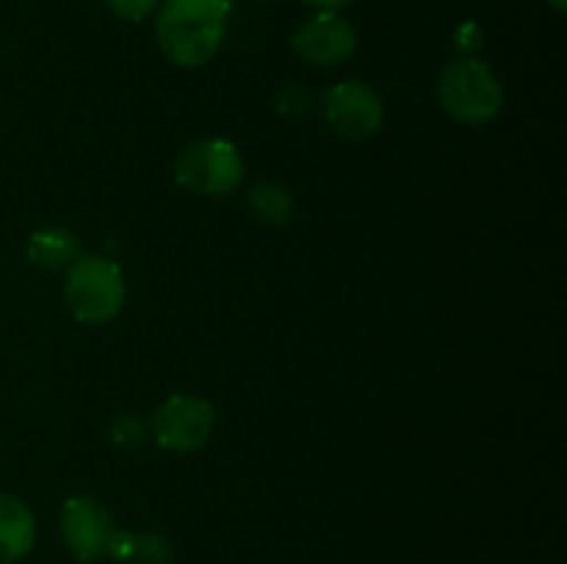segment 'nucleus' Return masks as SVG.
<instances>
[{
  "instance_id": "13",
  "label": "nucleus",
  "mask_w": 567,
  "mask_h": 564,
  "mask_svg": "<svg viewBox=\"0 0 567 564\" xmlns=\"http://www.w3.org/2000/svg\"><path fill=\"white\" fill-rule=\"evenodd\" d=\"M105 3H109V9L114 11L116 17H122V20L138 22L144 20L161 0H105Z\"/></svg>"
},
{
  "instance_id": "7",
  "label": "nucleus",
  "mask_w": 567,
  "mask_h": 564,
  "mask_svg": "<svg viewBox=\"0 0 567 564\" xmlns=\"http://www.w3.org/2000/svg\"><path fill=\"white\" fill-rule=\"evenodd\" d=\"M59 529L61 540L75 562H94L103 556L116 531L109 509L92 495H72L61 506Z\"/></svg>"
},
{
  "instance_id": "5",
  "label": "nucleus",
  "mask_w": 567,
  "mask_h": 564,
  "mask_svg": "<svg viewBox=\"0 0 567 564\" xmlns=\"http://www.w3.org/2000/svg\"><path fill=\"white\" fill-rule=\"evenodd\" d=\"M214 424L216 412L208 401L177 393L155 407L153 418H150V435L164 451L192 453L208 442Z\"/></svg>"
},
{
  "instance_id": "12",
  "label": "nucleus",
  "mask_w": 567,
  "mask_h": 564,
  "mask_svg": "<svg viewBox=\"0 0 567 564\" xmlns=\"http://www.w3.org/2000/svg\"><path fill=\"white\" fill-rule=\"evenodd\" d=\"M249 210L258 221L271 227H282L293 219V197L288 188L277 186V182H260L249 191L247 197Z\"/></svg>"
},
{
  "instance_id": "10",
  "label": "nucleus",
  "mask_w": 567,
  "mask_h": 564,
  "mask_svg": "<svg viewBox=\"0 0 567 564\" xmlns=\"http://www.w3.org/2000/svg\"><path fill=\"white\" fill-rule=\"evenodd\" d=\"M25 254L39 269H66L81 254V243H78L75 232L66 227H44V230L31 232Z\"/></svg>"
},
{
  "instance_id": "6",
  "label": "nucleus",
  "mask_w": 567,
  "mask_h": 564,
  "mask_svg": "<svg viewBox=\"0 0 567 564\" xmlns=\"http://www.w3.org/2000/svg\"><path fill=\"white\" fill-rule=\"evenodd\" d=\"M324 119L347 142H365L382 125V100L360 81H341L324 94Z\"/></svg>"
},
{
  "instance_id": "15",
  "label": "nucleus",
  "mask_w": 567,
  "mask_h": 564,
  "mask_svg": "<svg viewBox=\"0 0 567 564\" xmlns=\"http://www.w3.org/2000/svg\"><path fill=\"white\" fill-rule=\"evenodd\" d=\"M302 3L313 6V9L319 11H341L347 9L349 3H354V0H302Z\"/></svg>"
},
{
  "instance_id": "11",
  "label": "nucleus",
  "mask_w": 567,
  "mask_h": 564,
  "mask_svg": "<svg viewBox=\"0 0 567 564\" xmlns=\"http://www.w3.org/2000/svg\"><path fill=\"white\" fill-rule=\"evenodd\" d=\"M109 556L125 564H169L172 545L155 531H114Z\"/></svg>"
},
{
  "instance_id": "4",
  "label": "nucleus",
  "mask_w": 567,
  "mask_h": 564,
  "mask_svg": "<svg viewBox=\"0 0 567 564\" xmlns=\"http://www.w3.org/2000/svg\"><path fill=\"white\" fill-rule=\"evenodd\" d=\"M175 180L199 197H225L244 180V158L225 138H203L177 155Z\"/></svg>"
},
{
  "instance_id": "2",
  "label": "nucleus",
  "mask_w": 567,
  "mask_h": 564,
  "mask_svg": "<svg viewBox=\"0 0 567 564\" xmlns=\"http://www.w3.org/2000/svg\"><path fill=\"white\" fill-rule=\"evenodd\" d=\"M64 299L72 318L100 326L120 315L125 304V276L114 260L103 254H78L66 265Z\"/></svg>"
},
{
  "instance_id": "3",
  "label": "nucleus",
  "mask_w": 567,
  "mask_h": 564,
  "mask_svg": "<svg viewBox=\"0 0 567 564\" xmlns=\"http://www.w3.org/2000/svg\"><path fill=\"white\" fill-rule=\"evenodd\" d=\"M437 100L452 119L463 125H487L504 108V88L485 61L465 55L449 61L437 77Z\"/></svg>"
},
{
  "instance_id": "9",
  "label": "nucleus",
  "mask_w": 567,
  "mask_h": 564,
  "mask_svg": "<svg viewBox=\"0 0 567 564\" xmlns=\"http://www.w3.org/2000/svg\"><path fill=\"white\" fill-rule=\"evenodd\" d=\"M37 545V518L20 498L0 492V564H14Z\"/></svg>"
},
{
  "instance_id": "1",
  "label": "nucleus",
  "mask_w": 567,
  "mask_h": 564,
  "mask_svg": "<svg viewBox=\"0 0 567 564\" xmlns=\"http://www.w3.org/2000/svg\"><path fill=\"white\" fill-rule=\"evenodd\" d=\"M230 0H164L155 20V42L166 61L197 70L214 61L227 36Z\"/></svg>"
},
{
  "instance_id": "16",
  "label": "nucleus",
  "mask_w": 567,
  "mask_h": 564,
  "mask_svg": "<svg viewBox=\"0 0 567 564\" xmlns=\"http://www.w3.org/2000/svg\"><path fill=\"white\" fill-rule=\"evenodd\" d=\"M548 3H551V6H554V9H557V11H565L567 0H548Z\"/></svg>"
},
{
  "instance_id": "8",
  "label": "nucleus",
  "mask_w": 567,
  "mask_h": 564,
  "mask_svg": "<svg viewBox=\"0 0 567 564\" xmlns=\"http://www.w3.org/2000/svg\"><path fill=\"white\" fill-rule=\"evenodd\" d=\"M291 44L308 64L330 70L352 59L358 50V31L338 11H319L297 28Z\"/></svg>"
},
{
  "instance_id": "14",
  "label": "nucleus",
  "mask_w": 567,
  "mask_h": 564,
  "mask_svg": "<svg viewBox=\"0 0 567 564\" xmlns=\"http://www.w3.org/2000/svg\"><path fill=\"white\" fill-rule=\"evenodd\" d=\"M457 48L463 50V53H476V50L482 48V31H480V25H474V22H465V25H460V31H457Z\"/></svg>"
}]
</instances>
